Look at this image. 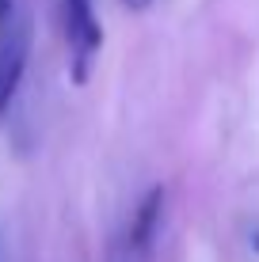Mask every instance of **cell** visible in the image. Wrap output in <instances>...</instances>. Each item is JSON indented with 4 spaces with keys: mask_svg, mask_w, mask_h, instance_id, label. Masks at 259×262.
<instances>
[{
    "mask_svg": "<svg viewBox=\"0 0 259 262\" xmlns=\"http://www.w3.org/2000/svg\"><path fill=\"white\" fill-rule=\"evenodd\" d=\"M61 27H65V42H69V65H73V80L84 84L92 72L95 57L103 50V27L95 15L92 0H61Z\"/></svg>",
    "mask_w": 259,
    "mask_h": 262,
    "instance_id": "obj_1",
    "label": "cell"
},
{
    "mask_svg": "<svg viewBox=\"0 0 259 262\" xmlns=\"http://www.w3.org/2000/svg\"><path fill=\"white\" fill-rule=\"evenodd\" d=\"M27 57H31V23L15 19L0 38V114L12 106L19 80L27 72Z\"/></svg>",
    "mask_w": 259,
    "mask_h": 262,
    "instance_id": "obj_2",
    "label": "cell"
},
{
    "mask_svg": "<svg viewBox=\"0 0 259 262\" xmlns=\"http://www.w3.org/2000/svg\"><path fill=\"white\" fill-rule=\"evenodd\" d=\"M107 262H153V247L133 243L126 232H118L114 243H111V251H107Z\"/></svg>",
    "mask_w": 259,
    "mask_h": 262,
    "instance_id": "obj_3",
    "label": "cell"
},
{
    "mask_svg": "<svg viewBox=\"0 0 259 262\" xmlns=\"http://www.w3.org/2000/svg\"><path fill=\"white\" fill-rule=\"evenodd\" d=\"M8 27H12V0H0V38H4Z\"/></svg>",
    "mask_w": 259,
    "mask_h": 262,
    "instance_id": "obj_4",
    "label": "cell"
},
{
    "mask_svg": "<svg viewBox=\"0 0 259 262\" xmlns=\"http://www.w3.org/2000/svg\"><path fill=\"white\" fill-rule=\"evenodd\" d=\"M122 4H126V8H133V12H141V8H149L153 0H122Z\"/></svg>",
    "mask_w": 259,
    "mask_h": 262,
    "instance_id": "obj_5",
    "label": "cell"
},
{
    "mask_svg": "<svg viewBox=\"0 0 259 262\" xmlns=\"http://www.w3.org/2000/svg\"><path fill=\"white\" fill-rule=\"evenodd\" d=\"M0 262H4V247H0Z\"/></svg>",
    "mask_w": 259,
    "mask_h": 262,
    "instance_id": "obj_6",
    "label": "cell"
}]
</instances>
